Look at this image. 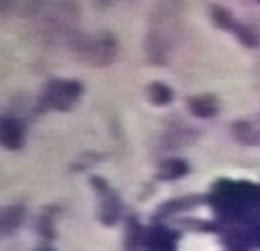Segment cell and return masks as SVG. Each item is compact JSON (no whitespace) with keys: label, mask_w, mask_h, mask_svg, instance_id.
<instances>
[{"label":"cell","mask_w":260,"mask_h":251,"mask_svg":"<svg viewBox=\"0 0 260 251\" xmlns=\"http://www.w3.org/2000/svg\"><path fill=\"white\" fill-rule=\"evenodd\" d=\"M73 51L77 53V57L85 61L91 67H107L114 61L116 57V39L113 33L109 31H101L95 35H85V33H77L71 41Z\"/></svg>","instance_id":"cell-1"},{"label":"cell","mask_w":260,"mask_h":251,"mask_svg":"<svg viewBox=\"0 0 260 251\" xmlns=\"http://www.w3.org/2000/svg\"><path fill=\"white\" fill-rule=\"evenodd\" d=\"M83 94V85L77 78H51L40 93V108L69 112Z\"/></svg>","instance_id":"cell-2"},{"label":"cell","mask_w":260,"mask_h":251,"mask_svg":"<svg viewBox=\"0 0 260 251\" xmlns=\"http://www.w3.org/2000/svg\"><path fill=\"white\" fill-rule=\"evenodd\" d=\"M91 185L99 194V220L103 226H113L120 216V198L101 177H91Z\"/></svg>","instance_id":"cell-3"},{"label":"cell","mask_w":260,"mask_h":251,"mask_svg":"<svg viewBox=\"0 0 260 251\" xmlns=\"http://www.w3.org/2000/svg\"><path fill=\"white\" fill-rule=\"evenodd\" d=\"M26 141V126L14 116H0V147L18 151Z\"/></svg>","instance_id":"cell-4"},{"label":"cell","mask_w":260,"mask_h":251,"mask_svg":"<svg viewBox=\"0 0 260 251\" xmlns=\"http://www.w3.org/2000/svg\"><path fill=\"white\" fill-rule=\"evenodd\" d=\"M24 216H26L24 206L12 204V206H6V208H0V235L14 232L22 224Z\"/></svg>","instance_id":"cell-5"},{"label":"cell","mask_w":260,"mask_h":251,"mask_svg":"<svg viewBox=\"0 0 260 251\" xmlns=\"http://www.w3.org/2000/svg\"><path fill=\"white\" fill-rule=\"evenodd\" d=\"M189 108L193 110L195 116L207 118V116H215L217 114V102L213 96H195L189 100Z\"/></svg>","instance_id":"cell-6"},{"label":"cell","mask_w":260,"mask_h":251,"mask_svg":"<svg viewBox=\"0 0 260 251\" xmlns=\"http://www.w3.org/2000/svg\"><path fill=\"white\" fill-rule=\"evenodd\" d=\"M187 163L181 161V159H168L164 161L162 167H160V179H166V181H172V179H179L187 173Z\"/></svg>","instance_id":"cell-7"},{"label":"cell","mask_w":260,"mask_h":251,"mask_svg":"<svg viewBox=\"0 0 260 251\" xmlns=\"http://www.w3.org/2000/svg\"><path fill=\"white\" fill-rule=\"evenodd\" d=\"M148 98H150V102L156 104V106H166V104L172 102L174 93H172L170 87H166L162 82H152V85L148 87Z\"/></svg>","instance_id":"cell-8"},{"label":"cell","mask_w":260,"mask_h":251,"mask_svg":"<svg viewBox=\"0 0 260 251\" xmlns=\"http://www.w3.org/2000/svg\"><path fill=\"white\" fill-rule=\"evenodd\" d=\"M148 251H174V243H172V235H168L164 230H154L148 235L146 239Z\"/></svg>","instance_id":"cell-9"},{"label":"cell","mask_w":260,"mask_h":251,"mask_svg":"<svg viewBox=\"0 0 260 251\" xmlns=\"http://www.w3.org/2000/svg\"><path fill=\"white\" fill-rule=\"evenodd\" d=\"M142 230H140V226H138V222L134 218L128 220V224H126V249L128 251H136L140 245H142Z\"/></svg>","instance_id":"cell-10"},{"label":"cell","mask_w":260,"mask_h":251,"mask_svg":"<svg viewBox=\"0 0 260 251\" xmlns=\"http://www.w3.org/2000/svg\"><path fill=\"white\" fill-rule=\"evenodd\" d=\"M38 232L42 234V237H46V239H53V237H55L53 220H51V216H49L48 210L44 212V216H42V218H40V222H38Z\"/></svg>","instance_id":"cell-11"},{"label":"cell","mask_w":260,"mask_h":251,"mask_svg":"<svg viewBox=\"0 0 260 251\" xmlns=\"http://www.w3.org/2000/svg\"><path fill=\"white\" fill-rule=\"evenodd\" d=\"M36 251H55L53 247H49V245H42V247H38Z\"/></svg>","instance_id":"cell-12"}]
</instances>
